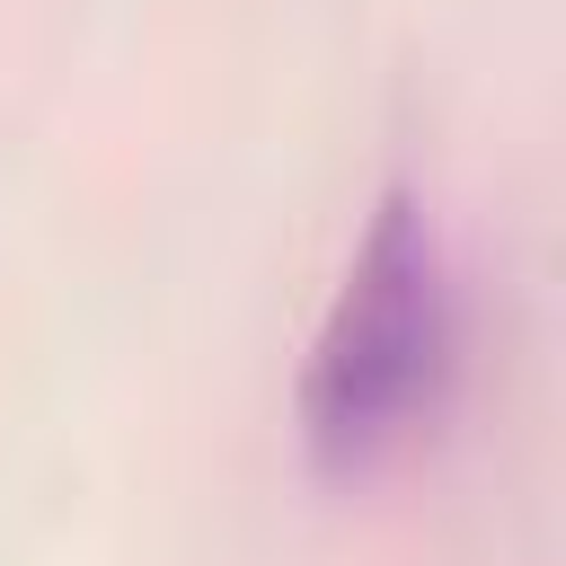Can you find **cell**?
Segmentation results:
<instances>
[{
    "mask_svg": "<svg viewBox=\"0 0 566 566\" xmlns=\"http://www.w3.org/2000/svg\"><path fill=\"white\" fill-rule=\"evenodd\" d=\"M460 380V283L451 248L416 186H389L336 274V301L310 336L292 424L318 478H363L407 451Z\"/></svg>",
    "mask_w": 566,
    "mask_h": 566,
    "instance_id": "1",
    "label": "cell"
}]
</instances>
